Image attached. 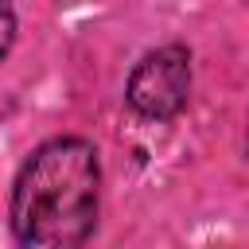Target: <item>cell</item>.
<instances>
[{"mask_svg": "<svg viewBox=\"0 0 249 249\" xmlns=\"http://www.w3.org/2000/svg\"><path fill=\"white\" fill-rule=\"evenodd\" d=\"M97 152L78 136L47 140L19 171L12 191V230L23 245L70 249L97 222Z\"/></svg>", "mask_w": 249, "mask_h": 249, "instance_id": "obj_1", "label": "cell"}, {"mask_svg": "<svg viewBox=\"0 0 249 249\" xmlns=\"http://www.w3.org/2000/svg\"><path fill=\"white\" fill-rule=\"evenodd\" d=\"M128 105L140 117L167 121L187 105L191 93V54L183 47H160L136 62L128 74Z\"/></svg>", "mask_w": 249, "mask_h": 249, "instance_id": "obj_2", "label": "cell"}, {"mask_svg": "<svg viewBox=\"0 0 249 249\" xmlns=\"http://www.w3.org/2000/svg\"><path fill=\"white\" fill-rule=\"evenodd\" d=\"M12 39H16V12H12L8 0H0V58L8 54Z\"/></svg>", "mask_w": 249, "mask_h": 249, "instance_id": "obj_3", "label": "cell"}]
</instances>
